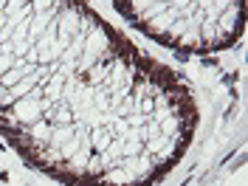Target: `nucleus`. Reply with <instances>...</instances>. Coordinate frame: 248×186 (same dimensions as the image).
<instances>
[{"label":"nucleus","instance_id":"f257e3e1","mask_svg":"<svg viewBox=\"0 0 248 186\" xmlns=\"http://www.w3.org/2000/svg\"><path fill=\"white\" fill-rule=\"evenodd\" d=\"M15 113H17V119H23V122H37L40 119V105L34 99H23L15 108Z\"/></svg>","mask_w":248,"mask_h":186},{"label":"nucleus","instance_id":"f03ea898","mask_svg":"<svg viewBox=\"0 0 248 186\" xmlns=\"http://www.w3.org/2000/svg\"><path fill=\"white\" fill-rule=\"evenodd\" d=\"M6 68H12V57H0V74H6Z\"/></svg>","mask_w":248,"mask_h":186}]
</instances>
